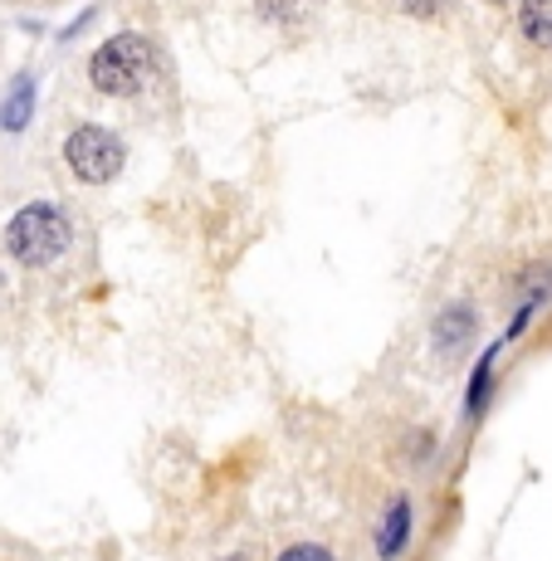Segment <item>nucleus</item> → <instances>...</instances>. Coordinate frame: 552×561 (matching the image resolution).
<instances>
[{
	"label": "nucleus",
	"mask_w": 552,
	"mask_h": 561,
	"mask_svg": "<svg viewBox=\"0 0 552 561\" xmlns=\"http://www.w3.org/2000/svg\"><path fill=\"white\" fill-rule=\"evenodd\" d=\"M151 73H157V49L147 35L123 30V35H108L99 49L89 54V83L108 99H133L137 89H147Z\"/></svg>",
	"instance_id": "1"
},
{
	"label": "nucleus",
	"mask_w": 552,
	"mask_h": 561,
	"mask_svg": "<svg viewBox=\"0 0 552 561\" xmlns=\"http://www.w3.org/2000/svg\"><path fill=\"white\" fill-rule=\"evenodd\" d=\"M5 250L15 264L25 268H45L69 250V220H64L59 205L49 201H30L15 210V220L5 225Z\"/></svg>",
	"instance_id": "2"
},
{
	"label": "nucleus",
	"mask_w": 552,
	"mask_h": 561,
	"mask_svg": "<svg viewBox=\"0 0 552 561\" xmlns=\"http://www.w3.org/2000/svg\"><path fill=\"white\" fill-rule=\"evenodd\" d=\"M64 161H69V171L83 181V186H108V181L123 171L127 147H123V137L108 133V127L83 123L64 137Z\"/></svg>",
	"instance_id": "3"
},
{
	"label": "nucleus",
	"mask_w": 552,
	"mask_h": 561,
	"mask_svg": "<svg viewBox=\"0 0 552 561\" xmlns=\"http://www.w3.org/2000/svg\"><path fill=\"white\" fill-rule=\"evenodd\" d=\"M30 117H35V79L15 73V83H10V93H5V107H0V127H5V133H25Z\"/></svg>",
	"instance_id": "4"
},
{
	"label": "nucleus",
	"mask_w": 552,
	"mask_h": 561,
	"mask_svg": "<svg viewBox=\"0 0 552 561\" xmlns=\"http://www.w3.org/2000/svg\"><path fill=\"white\" fill-rule=\"evenodd\" d=\"M406 537H410V503H406V499H396L392 508H386L382 533H376V552H382L386 561H392V557L406 547Z\"/></svg>",
	"instance_id": "5"
},
{
	"label": "nucleus",
	"mask_w": 552,
	"mask_h": 561,
	"mask_svg": "<svg viewBox=\"0 0 552 561\" xmlns=\"http://www.w3.org/2000/svg\"><path fill=\"white\" fill-rule=\"evenodd\" d=\"M518 30L533 45H552V0H518Z\"/></svg>",
	"instance_id": "6"
},
{
	"label": "nucleus",
	"mask_w": 552,
	"mask_h": 561,
	"mask_svg": "<svg viewBox=\"0 0 552 561\" xmlns=\"http://www.w3.org/2000/svg\"><path fill=\"white\" fill-rule=\"evenodd\" d=\"M470 332H474V318H470V308H446L436 318V342L446 352H454L460 342H470Z\"/></svg>",
	"instance_id": "7"
},
{
	"label": "nucleus",
	"mask_w": 552,
	"mask_h": 561,
	"mask_svg": "<svg viewBox=\"0 0 552 561\" xmlns=\"http://www.w3.org/2000/svg\"><path fill=\"white\" fill-rule=\"evenodd\" d=\"M279 561H333L328 547H313V542H298V547H289Z\"/></svg>",
	"instance_id": "8"
},
{
	"label": "nucleus",
	"mask_w": 552,
	"mask_h": 561,
	"mask_svg": "<svg viewBox=\"0 0 552 561\" xmlns=\"http://www.w3.org/2000/svg\"><path fill=\"white\" fill-rule=\"evenodd\" d=\"M402 5H406V15H420V20H426V15H436L446 0H402Z\"/></svg>",
	"instance_id": "9"
},
{
	"label": "nucleus",
	"mask_w": 552,
	"mask_h": 561,
	"mask_svg": "<svg viewBox=\"0 0 552 561\" xmlns=\"http://www.w3.org/2000/svg\"><path fill=\"white\" fill-rule=\"evenodd\" d=\"M225 561H255L250 552H235V557H225Z\"/></svg>",
	"instance_id": "10"
},
{
	"label": "nucleus",
	"mask_w": 552,
	"mask_h": 561,
	"mask_svg": "<svg viewBox=\"0 0 552 561\" xmlns=\"http://www.w3.org/2000/svg\"><path fill=\"white\" fill-rule=\"evenodd\" d=\"M494 5H499V0H494Z\"/></svg>",
	"instance_id": "11"
}]
</instances>
